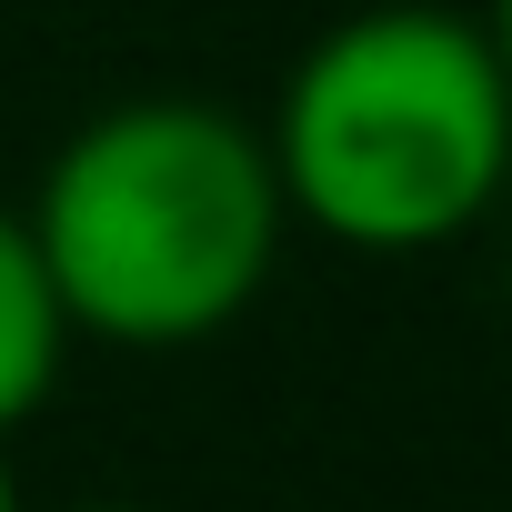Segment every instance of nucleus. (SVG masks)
Segmentation results:
<instances>
[{
	"instance_id": "obj_1",
	"label": "nucleus",
	"mask_w": 512,
	"mask_h": 512,
	"mask_svg": "<svg viewBox=\"0 0 512 512\" xmlns=\"http://www.w3.org/2000/svg\"><path fill=\"white\" fill-rule=\"evenodd\" d=\"M61 322L121 352H191L262 302L282 262V181L262 121L191 91L91 111L21 201Z\"/></svg>"
},
{
	"instance_id": "obj_2",
	"label": "nucleus",
	"mask_w": 512,
	"mask_h": 512,
	"mask_svg": "<svg viewBox=\"0 0 512 512\" xmlns=\"http://www.w3.org/2000/svg\"><path fill=\"white\" fill-rule=\"evenodd\" d=\"M262 151L302 231L412 262L512 191V81L482 21L442 0H372L292 61Z\"/></svg>"
},
{
	"instance_id": "obj_3",
	"label": "nucleus",
	"mask_w": 512,
	"mask_h": 512,
	"mask_svg": "<svg viewBox=\"0 0 512 512\" xmlns=\"http://www.w3.org/2000/svg\"><path fill=\"white\" fill-rule=\"evenodd\" d=\"M61 362H71L61 292H51V272H41L31 221L0 201V442H11V432L61 392Z\"/></svg>"
},
{
	"instance_id": "obj_4",
	"label": "nucleus",
	"mask_w": 512,
	"mask_h": 512,
	"mask_svg": "<svg viewBox=\"0 0 512 512\" xmlns=\"http://www.w3.org/2000/svg\"><path fill=\"white\" fill-rule=\"evenodd\" d=\"M482 41H492V61H502V81H512V0H492V11H482Z\"/></svg>"
},
{
	"instance_id": "obj_5",
	"label": "nucleus",
	"mask_w": 512,
	"mask_h": 512,
	"mask_svg": "<svg viewBox=\"0 0 512 512\" xmlns=\"http://www.w3.org/2000/svg\"><path fill=\"white\" fill-rule=\"evenodd\" d=\"M0 512H31V492H21V472H11V452H0Z\"/></svg>"
},
{
	"instance_id": "obj_6",
	"label": "nucleus",
	"mask_w": 512,
	"mask_h": 512,
	"mask_svg": "<svg viewBox=\"0 0 512 512\" xmlns=\"http://www.w3.org/2000/svg\"><path fill=\"white\" fill-rule=\"evenodd\" d=\"M71 512H151V502H71Z\"/></svg>"
}]
</instances>
